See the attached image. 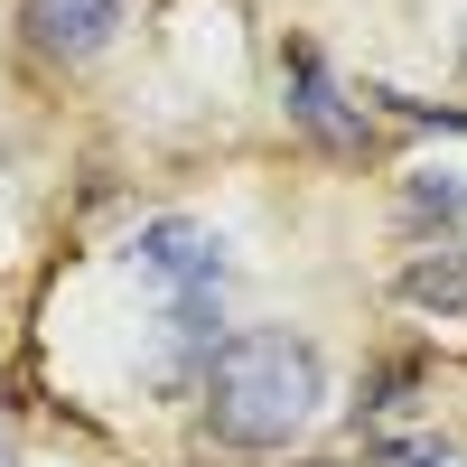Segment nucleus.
Returning <instances> with one entry per match:
<instances>
[{
	"mask_svg": "<svg viewBox=\"0 0 467 467\" xmlns=\"http://www.w3.org/2000/svg\"><path fill=\"white\" fill-rule=\"evenodd\" d=\"M140 271L169 281L178 308L187 299H215V281H224V234L187 224V215H160V224H140Z\"/></svg>",
	"mask_w": 467,
	"mask_h": 467,
	"instance_id": "f03ea898",
	"label": "nucleus"
},
{
	"mask_svg": "<svg viewBox=\"0 0 467 467\" xmlns=\"http://www.w3.org/2000/svg\"><path fill=\"white\" fill-rule=\"evenodd\" d=\"M19 28H28V47H37V57L85 66V57L112 47V28H122V0H19Z\"/></svg>",
	"mask_w": 467,
	"mask_h": 467,
	"instance_id": "7ed1b4c3",
	"label": "nucleus"
},
{
	"mask_svg": "<svg viewBox=\"0 0 467 467\" xmlns=\"http://www.w3.org/2000/svg\"><path fill=\"white\" fill-rule=\"evenodd\" d=\"M281 85H290V122H299V131H318L327 150H356V140H365V122H356L346 94L327 85L318 47H290V57H281Z\"/></svg>",
	"mask_w": 467,
	"mask_h": 467,
	"instance_id": "20e7f679",
	"label": "nucleus"
},
{
	"mask_svg": "<svg viewBox=\"0 0 467 467\" xmlns=\"http://www.w3.org/2000/svg\"><path fill=\"white\" fill-rule=\"evenodd\" d=\"M440 467H467V458H440Z\"/></svg>",
	"mask_w": 467,
	"mask_h": 467,
	"instance_id": "0eeeda50",
	"label": "nucleus"
},
{
	"mask_svg": "<svg viewBox=\"0 0 467 467\" xmlns=\"http://www.w3.org/2000/svg\"><path fill=\"white\" fill-rule=\"evenodd\" d=\"M0 467H19V458H10V440H0Z\"/></svg>",
	"mask_w": 467,
	"mask_h": 467,
	"instance_id": "423d86ee",
	"label": "nucleus"
},
{
	"mask_svg": "<svg viewBox=\"0 0 467 467\" xmlns=\"http://www.w3.org/2000/svg\"><path fill=\"white\" fill-rule=\"evenodd\" d=\"M327 402V365L299 327H234L206 356V431L224 449H290Z\"/></svg>",
	"mask_w": 467,
	"mask_h": 467,
	"instance_id": "f257e3e1",
	"label": "nucleus"
},
{
	"mask_svg": "<svg viewBox=\"0 0 467 467\" xmlns=\"http://www.w3.org/2000/svg\"><path fill=\"white\" fill-rule=\"evenodd\" d=\"M402 299H420V308H467V262H458V253L411 262V271H402Z\"/></svg>",
	"mask_w": 467,
	"mask_h": 467,
	"instance_id": "39448f33",
	"label": "nucleus"
}]
</instances>
